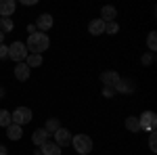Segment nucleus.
Wrapping results in <instances>:
<instances>
[{
  "instance_id": "obj_2",
  "label": "nucleus",
  "mask_w": 157,
  "mask_h": 155,
  "mask_svg": "<svg viewBox=\"0 0 157 155\" xmlns=\"http://www.w3.org/2000/svg\"><path fill=\"white\" fill-rule=\"evenodd\" d=\"M71 147L80 155H88V153H92L94 143H92V138H90L88 134H75V136L71 138Z\"/></svg>"
},
{
  "instance_id": "obj_10",
  "label": "nucleus",
  "mask_w": 157,
  "mask_h": 155,
  "mask_svg": "<svg viewBox=\"0 0 157 155\" xmlns=\"http://www.w3.org/2000/svg\"><path fill=\"white\" fill-rule=\"evenodd\" d=\"M13 73H15V78H17L19 82H27V80H29V76H32V69H29L25 63H17V65H15V69H13Z\"/></svg>"
},
{
  "instance_id": "obj_13",
  "label": "nucleus",
  "mask_w": 157,
  "mask_h": 155,
  "mask_svg": "<svg viewBox=\"0 0 157 155\" xmlns=\"http://www.w3.org/2000/svg\"><path fill=\"white\" fill-rule=\"evenodd\" d=\"M48 136H50V134L44 130V128H38V130L32 134V143L36 145V147H42L44 143H48Z\"/></svg>"
},
{
  "instance_id": "obj_12",
  "label": "nucleus",
  "mask_w": 157,
  "mask_h": 155,
  "mask_svg": "<svg viewBox=\"0 0 157 155\" xmlns=\"http://www.w3.org/2000/svg\"><path fill=\"white\" fill-rule=\"evenodd\" d=\"M17 9L15 0H0V17H11Z\"/></svg>"
},
{
  "instance_id": "obj_14",
  "label": "nucleus",
  "mask_w": 157,
  "mask_h": 155,
  "mask_svg": "<svg viewBox=\"0 0 157 155\" xmlns=\"http://www.w3.org/2000/svg\"><path fill=\"white\" fill-rule=\"evenodd\" d=\"M88 32H90L92 36H101V34H105V21H101V19H92V21L88 23Z\"/></svg>"
},
{
  "instance_id": "obj_5",
  "label": "nucleus",
  "mask_w": 157,
  "mask_h": 155,
  "mask_svg": "<svg viewBox=\"0 0 157 155\" xmlns=\"http://www.w3.org/2000/svg\"><path fill=\"white\" fill-rule=\"evenodd\" d=\"M138 124H140V130L153 132L157 128V115H155V111H143V113L138 115Z\"/></svg>"
},
{
  "instance_id": "obj_20",
  "label": "nucleus",
  "mask_w": 157,
  "mask_h": 155,
  "mask_svg": "<svg viewBox=\"0 0 157 155\" xmlns=\"http://www.w3.org/2000/svg\"><path fill=\"white\" fill-rule=\"evenodd\" d=\"M59 128H61V122H59L57 118H48V122L44 124V130L48 132V134H55Z\"/></svg>"
},
{
  "instance_id": "obj_28",
  "label": "nucleus",
  "mask_w": 157,
  "mask_h": 155,
  "mask_svg": "<svg viewBox=\"0 0 157 155\" xmlns=\"http://www.w3.org/2000/svg\"><path fill=\"white\" fill-rule=\"evenodd\" d=\"M38 0H21V4H25V6H34Z\"/></svg>"
},
{
  "instance_id": "obj_33",
  "label": "nucleus",
  "mask_w": 157,
  "mask_h": 155,
  "mask_svg": "<svg viewBox=\"0 0 157 155\" xmlns=\"http://www.w3.org/2000/svg\"><path fill=\"white\" fill-rule=\"evenodd\" d=\"M153 155H155V153H153Z\"/></svg>"
},
{
  "instance_id": "obj_17",
  "label": "nucleus",
  "mask_w": 157,
  "mask_h": 155,
  "mask_svg": "<svg viewBox=\"0 0 157 155\" xmlns=\"http://www.w3.org/2000/svg\"><path fill=\"white\" fill-rule=\"evenodd\" d=\"M126 128L132 132V134L140 132V124H138V118H136V115H128V118H126Z\"/></svg>"
},
{
  "instance_id": "obj_31",
  "label": "nucleus",
  "mask_w": 157,
  "mask_h": 155,
  "mask_svg": "<svg viewBox=\"0 0 157 155\" xmlns=\"http://www.w3.org/2000/svg\"><path fill=\"white\" fill-rule=\"evenodd\" d=\"M0 44H4V34L0 32Z\"/></svg>"
},
{
  "instance_id": "obj_27",
  "label": "nucleus",
  "mask_w": 157,
  "mask_h": 155,
  "mask_svg": "<svg viewBox=\"0 0 157 155\" xmlns=\"http://www.w3.org/2000/svg\"><path fill=\"white\" fill-rule=\"evenodd\" d=\"M103 95H105V96H113V95H115V90H113V88H105V86H103Z\"/></svg>"
},
{
  "instance_id": "obj_15",
  "label": "nucleus",
  "mask_w": 157,
  "mask_h": 155,
  "mask_svg": "<svg viewBox=\"0 0 157 155\" xmlns=\"http://www.w3.org/2000/svg\"><path fill=\"white\" fill-rule=\"evenodd\" d=\"M6 136H9L11 141H19V138L23 136V128L17 126V124H9V126H6Z\"/></svg>"
},
{
  "instance_id": "obj_21",
  "label": "nucleus",
  "mask_w": 157,
  "mask_h": 155,
  "mask_svg": "<svg viewBox=\"0 0 157 155\" xmlns=\"http://www.w3.org/2000/svg\"><path fill=\"white\" fill-rule=\"evenodd\" d=\"M147 48H149V52H155L157 50V34L155 32H151L147 36Z\"/></svg>"
},
{
  "instance_id": "obj_23",
  "label": "nucleus",
  "mask_w": 157,
  "mask_h": 155,
  "mask_svg": "<svg viewBox=\"0 0 157 155\" xmlns=\"http://www.w3.org/2000/svg\"><path fill=\"white\" fill-rule=\"evenodd\" d=\"M117 32H120V23H117V21H109V23H105V34L115 36Z\"/></svg>"
},
{
  "instance_id": "obj_30",
  "label": "nucleus",
  "mask_w": 157,
  "mask_h": 155,
  "mask_svg": "<svg viewBox=\"0 0 157 155\" xmlns=\"http://www.w3.org/2000/svg\"><path fill=\"white\" fill-rule=\"evenodd\" d=\"M27 32H29V34H34V32H36V25H34V23L27 25Z\"/></svg>"
},
{
  "instance_id": "obj_1",
  "label": "nucleus",
  "mask_w": 157,
  "mask_h": 155,
  "mask_svg": "<svg viewBox=\"0 0 157 155\" xmlns=\"http://www.w3.org/2000/svg\"><path fill=\"white\" fill-rule=\"evenodd\" d=\"M25 48L29 50V55H42L44 50L50 48V38L48 34H42V32H34L27 36V44Z\"/></svg>"
},
{
  "instance_id": "obj_18",
  "label": "nucleus",
  "mask_w": 157,
  "mask_h": 155,
  "mask_svg": "<svg viewBox=\"0 0 157 155\" xmlns=\"http://www.w3.org/2000/svg\"><path fill=\"white\" fill-rule=\"evenodd\" d=\"M15 29V23H13L11 17H0V32L2 34H11Z\"/></svg>"
},
{
  "instance_id": "obj_19",
  "label": "nucleus",
  "mask_w": 157,
  "mask_h": 155,
  "mask_svg": "<svg viewBox=\"0 0 157 155\" xmlns=\"http://www.w3.org/2000/svg\"><path fill=\"white\" fill-rule=\"evenodd\" d=\"M42 61H44V59H42V55H27V59H25L23 63L32 69V67H40V65H42Z\"/></svg>"
},
{
  "instance_id": "obj_25",
  "label": "nucleus",
  "mask_w": 157,
  "mask_h": 155,
  "mask_svg": "<svg viewBox=\"0 0 157 155\" xmlns=\"http://www.w3.org/2000/svg\"><path fill=\"white\" fill-rule=\"evenodd\" d=\"M155 141H157V138H155V130H153V132H151V136H149V149H151L153 153L157 151V145H155Z\"/></svg>"
},
{
  "instance_id": "obj_11",
  "label": "nucleus",
  "mask_w": 157,
  "mask_h": 155,
  "mask_svg": "<svg viewBox=\"0 0 157 155\" xmlns=\"http://www.w3.org/2000/svg\"><path fill=\"white\" fill-rule=\"evenodd\" d=\"M115 17H117V9L115 6H111V4H107V6H103L101 9V21H105V23H109V21H115Z\"/></svg>"
},
{
  "instance_id": "obj_6",
  "label": "nucleus",
  "mask_w": 157,
  "mask_h": 155,
  "mask_svg": "<svg viewBox=\"0 0 157 155\" xmlns=\"http://www.w3.org/2000/svg\"><path fill=\"white\" fill-rule=\"evenodd\" d=\"M36 32H42V34H46L50 27L55 25V21H52V15L50 13H42V15H38L36 17Z\"/></svg>"
},
{
  "instance_id": "obj_7",
  "label": "nucleus",
  "mask_w": 157,
  "mask_h": 155,
  "mask_svg": "<svg viewBox=\"0 0 157 155\" xmlns=\"http://www.w3.org/2000/svg\"><path fill=\"white\" fill-rule=\"evenodd\" d=\"M52 136H55V143L59 145L61 149H63V147H69V145H71V138H73V134L67 130V128H63V126H61Z\"/></svg>"
},
{
  "instance_id": "obj_16",
  "label": "nucleus",
  "mask_w": 157,
  "mask_h": 155,
  "mask_svg": "<svg viewBox=\"0 0 157 155\" xmlns=\"http://www.w3.org/2000/svg\"><path fill=\"white\" fill-rule=\"evenodd\" d=\"M40 153H44V155H61V147L57 143H44L42 147H40Z\"/></svg>"
},
{
  "instance_id": "obj_29",
  "label": "nucleus",
  "mask_w": 157,
  "mask_h": 155,
  "mask_svg": "<svg viewBox=\"0 0 157 155\" xmlns=\"http://www.w3.org/2000/svg\"><path fill=\"white\" fill-rule=\"evenodd\" d=\"M0 155H9V151H6V147H4V145H0Z\"/></svg>"
},
{
  "instance_id": "obj_9",
  "label": "nucleus",
  "mask_w": 157,
  "mask_h": 155,
  "mask_svg": "<svg viewBox=\"0 0 157 155\" xmlns=\"http://www.w3.org/2000/svg\"><path fill=\"white\" fill-rule=\"evenodd\" d=\"M120 82V73L113 72V69H109V72H103L101 73V84L105 86V88H115V84Z\"/></svg>"
},
{
  "instance_id": "obj_22",
  "label": "nucleus",
  "mask_w": 157,
  "mask_h": 155,
  "mask_svg": "<svg viewBox=\"0 0 157 155\" xmlns=\"http://www.w3.org/2000/svg\"><path fill=\"white\" fill-rule=\"evenodd\" d=\"M11 122V111H6V109H0V128H6Z\"/></svg>"
},
{
  "instance_id": "obj_8",
  "label": "nucleus",
  "mask_w": 157,
  "mask_h": 155,
  "mask_svg": "<svg viewBox=\"0 0 157 155\" xmlns=\"http://www.w3.org/2000/svg\"><path fill=\"white\" fill-rule=\"evenodd\" d=\"M115 92H120V95H132L134 90H136V84L134 80H128V78H120V82L115 84V88H113Z\"/></svg>"
},
{
  "instance_id": "obj_4",
  "label": "nucleus",
  "mask_w": 157,
  "mask_h": 155,
  "mask_svg": "<svg viewBox=\"0 0 157 155\" xmlns=\"http://www.w3.org/2000/svg\"><path fill=\"white\" fill-rule=\"evenodd\" d=\"M32 119H34V113H32V109H29V107H17L11 113V122H13V124H17V126H21V128H23L25 124H29Z\"/></svg>"
},
{
  "instance_id": "obj_3",
  "label": "nucleus",
  "mask_w": 157,
  "mask_h": 155,
  "mask_svg": "<svg viewBox=\"0 0 157 155\" xmlns=\"http://www.w3.org/2000/svg\"><path fill=\"white\" fill-rule=\"evenodd\" d=\"M9 59H13L15 63H23L27 59V48H25V42L21 40H15L11 46H9Z\"/></svg>"
},
{
  "instance_id": "obj_32",
  "label": "nucleus",
  "mask_w": 157,
  "mask_h": 155,
  "mask_svg": "<svg viewBox=\"0 0 157 155\" xmlns=\"http://www.w3.org/2000/svg\"><path fill=\"white\" fill-rule=\"evenodd\" d=\"M2 95H4V90H2V88H0V96H2Z\"/></svg>"
},
{
  "instance_id": "obj_24",
  "label": "nucleus",
  "mask_w": 157,
  "mask_h": 155,
  "mask_svg": "<svg viewBox=\"0 0 157 155\" xmlns=\"http://www.w3.org/2000/svg\"><path fill=\"white\" fill-rule=\"evenodd\" d=\"M140 63L147 65V67H149V65H153V63H155V52H145V55L140 57Z\"/></svg>"
},
{
  "instance_id": "obj_26",
  "label": "nucleus",
  "mask_w": 157,
  "mask_h": 155,
  "mask_svg": "<svg viewBox=\"0 0 157 155\" xmlns=\"http://www.w3.org/2000/svg\"><path fill=\"white\" fill-rule=\"evenodd\" d=\"M0 59H9V46L0 44Z\"/></svg>"
}]
</instances>
